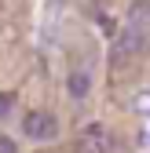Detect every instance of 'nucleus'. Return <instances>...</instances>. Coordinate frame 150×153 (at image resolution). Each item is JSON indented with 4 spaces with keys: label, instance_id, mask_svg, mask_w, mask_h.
Segmentation results:
<instances>
[{
    "label": "nucleus",
    "instance_id": "f257e3e1",
    "mask_svg": "<svg viewBox=\"0 0 150 153\" xmlns=\"http://www.w3.org/2000/svg\"><path fill=\"white\" fill-rule=\"evenodd\" d=\"M22 131H26L29 139L44 142V139H55V135H59V120H55L51 113H40V109H33V113H26V120H22Z\"/></svg>",
    "mask_w": 150,
    "mask_h": 153
},
{
    "label": "nucleus",
    "instance_id": "f03ea898",
    "mask_svg": "<svg viewBox=\"0 0 150 153\" xmlns=\"http://www.w3.org/2000/svg\"><path fill=\"white\" fill-rule=\"evenodd\" d=\"M128 22H132V29H146V26H150V0H132V7H128Z\"/></svg>",
    "mask_w": 150,
    "mask_h": 153
},
{
    "label": "nucleus",
    "instance_id": "7ed1b4c3",
    "mask_svg": "<svg viewBox=\"0 0 150 153\" xmlns=\"http://www.w3.org/2000/svg\"><path fill=\"white\" fill-rule=\"evenodd\" d=\"M77 153H106V139H99V128H88V135L77 139Z\"/></svg>",
    "mask_w": 150,
    "mask_h": 153
},
{
    "label": "nucleus",
    "instance_id": "20e7f679",
    "mask_svg": "<svg viewBox=\"0 0 150 153\" xmlns=\"http://www.w3.org/2000/svg\"><path fill=\"white\" fill-rule=\"evenodd\" d=\"M88 88H92V76H88L84 69L70 73V80H66V91L73 95V99H84V95H88Z\"/></svg>",
    "mask_w": 150,
    "mask_h": 153
},
{
    "label": "nucleus",
    "instance_id": "39448f33",
    "mask_svg": "<svg viewBox=\"0 0 150 153\" xmlns=\"http://www.w3.org/2000/svg\"><path fill=\"white\" fill-rule=\"evenodd\" d=\"M136 48H143V36H139V29H132V33H124L121 40H117V59H124V55H132Z\"/></svg>",
    "mask_w": 150,
    "mask_h": 153
},
{
    "label": "nucleus",
    "instance_id": "423d86ee",
    "mask_svg": "<svg viewBox=\"0 0 150 153\" xmlns=\"http://www.w3.org/2000/svg\"><path fill=\"white\" fill-rule=\"evenodd\" d=\"M11 109H15V95H8V91H0V117H8Z\"/></svg>",
    "mask_w": 150,
    "mask_h": 153
},
{
    "label": "nucleus",
    "instance_id": "0eeeda50",
    "mask_svg": "<svg viewBox=\"0 0 150 153\" xmlns=\"http://www.w3.org/2000/svg\"><path fill=\"white\" fill-rule=\"evenodd\" d=\"M99 29H103L106 36H114V33H117V22H114L110 15H99Z\"/></svg>",
    "mask_w": 150,
    "mask_h": 153
},
{
    "label": "nucleus",
    "instance_id": "6e6552de",
    "mask_svg": "<svg viewBox=\"0 0 150 153\" xmlns=\"http://www.w3.org/2000/svg\"><path fill=\"white\" fill-rule=\"evenodd\" d=\"M0 153H18L15 139H8V135H0Z\"/></svg>",
    "mask_w": 150,
    "mask_h": 153
}]
</instances>
